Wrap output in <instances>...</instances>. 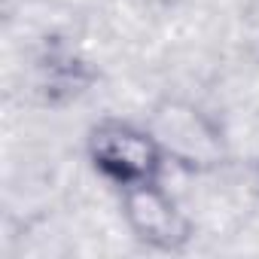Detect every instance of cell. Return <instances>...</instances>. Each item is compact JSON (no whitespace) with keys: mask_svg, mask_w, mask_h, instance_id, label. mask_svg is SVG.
Listing matches in <instances>:
<instances>
[{"mask_svg":"<svg viewBox=\"0 0 259 259\" xmlns=\"http://www.w3.org/2000/svg\"><path fill=\"white\" fill-rule=\"evenodd\" d=\"M85 156L98 177L116 189L162 180L168 156L150 125H135L128 119H101L85 135Z\"/></svg>","mask_w":259,"mask_h":259,"instance_id":"obj_1","label":"cell"},{"mask_svg":"<svg viewBox=\"0 0 259 259\" xmlns=\"http://www.w3.org/2000/svg\"><path fill=\"white\" fill-rule=\"evenodd\" d=\"M150 132L162 144L168 162L189 171H210L226 159L223 128L210 113L183 98H165L150 113Z\"/></svg>","mask_w":259,"mask_h":259,"instance_id":"obj_2","label":"cell"},{"mask_svg":"<svg viewBox=\"0 0 259 259\" xmlns=\"http://www.w3.org/2000/svg\"><path fill=\"white\" fill-rule=\"evenodd\" d=\"M119 207L132 235L153 250L180 253L192 241V223L162 180L119 189Z\"/></svg>","mask_w":259,"mask_h":259,"instance_id":"obj_3","label":"cell"},{"mask_svg":"<svg viewBox=\"0 0 259 259\" xmlns=\"http://www.w3.org/2000/svg\"><path fill=\"white\" fill-rule=\"evenodd\" d=\"M40 73H43L40 76V89L55 104L79 98L95 82V73H92L89 61H82V58H76L70 52H52L40 64Z\"/></svg>","mask_w":259,"mask_h":259,"instance_id":"obj_4","label":"cell"},{"mask_svg":"<svg viewBox=\"0 0 259 259\" xmlns=\"http://www.w3.org/2000/svg\"><path fill=\"white\" fill-rule=\"evenodd\" d=\"M253 189H256V195H259V162H256V168H253Z\"/></svg>","mask_w":259,"mask_h":259,"instance_id":"obj_5","label":"cell"}]
</instances>
